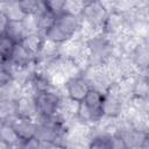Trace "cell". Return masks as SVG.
Returning a JSON list of instances; mask_svg holds the SVG:
<instances>
[{
    "label": "cell",
    "instance_id": "cell-12",
    "mask_svg": "<svg viewBox=\"0 0 149 149\" xmlns=\"http://www.w3.org/2000/svg\"><path fill=\"white\" fill-rule=\"evenodd\" d=\"M17 44V41L13 38L9 34H2L0 35V55L5 58L6 62L10 59V56Z\"/></svg>",
    "mask_w": 149,
    "mask_h": 149
},
{
    "label": "cell",
    "instance_id": "cell-1",
    "mask_svg": "<svg viewBox=\"0 0 149 149\" xmlns=\"http://www.w3.org/2000/svg\"><path fill=\"white\" fill-rule=\"evenodd\" d=\"M79 28L78 17L71 12H63L54 17L50 26L44 30L45 41L54 44H61L69 41Z\"/></svg>",
    "mask_w": 149,
    "mask_h": 149
},
{
    "label": "cell",
    "instance_id": "cell-14",
    "mask_svg": "<svg viewBox=\"0 0 149 149\" xmlns=\"http://www.w3.org/2000/svg\"><path fill=\"white\" fill-rule=\"evenodd\" d=\"M31 85L36 92H41V91H48L50 90V81L47 78V76H44V73L41 72H36L34 73L33 78H31Z\"/></svg>",
    "mask_w": 149,
    "mask_h": 149
},
{
    "label": "cell",
    "instance_id": "cell-6",
    "mask_svg": "<svg viewBox=\"0 0 149 149\" xmlns=\"http://www.w3.org/2000/svg\"><path fill=\"white\" fill-rule=\"evenodd\" d=\"M30 55L37 57L45 45V37L41 33H27L19 42Z\"/></svg>",
    "mask_w": 149,
    "mask_h": 149
},
{
    "label": "cell",
    "instance_id": "cell-18",
    "mask_svg": "<svg viewBox=\"0 0 149 149\" xmlns=\"http://www.w3.org/2000/svg\"><path fill=\"white\" fill-rule=\"evenodd\" d=\"M6 63H7V62L5 61V58H3V57L0 55V65H2V64H6Z\"/></svg>",
    "mask_w": 149,
    "mask_h": 149
},
{
    "label": "cell",
    "instance_id": "cell-5",
    "mask_svg": "<svg viewBox=\"0 0 149 149\" xmlns=\"http://www.w3.org/2000/svg\"><path fill=\"white\" fill-rule=\"evenodd\" d=\"M81 15L92 26H102L108 14L105 7L102 6V3L99 0H94L84 3V7L81 9Z\"/></svg>",
    "mask_w": 149,
    "mask_h": 149
},
{
    "label": "cell",
    "instance_id": "cell-19",
    "mask_svg": "<svg viewBox=\"0 0 149 149\" xmlns=\"http://www.w3.org/2000/svg\"><path fill=\"white\" fill-rule=\"evenodd\" d=\"M84 3H87V2H91V1H94V0H81Z\"/></svg>",
    "mask_w": 149,
    "mask_h": 149
},
{
    "label": "cell",
    "instance_id": "cell-17",
    "mask_svg": "<svg viewBox=\"0 0 149 149\" xmlns=\"http://www.w3.org/2000/svg\"><path fill=\"white\" fill-rule=\"evenodd\" d=\"M10 21H12V19L8 15V13L0 10V35L7 33L9 24H10Z\"/></svg>",
    "mask_w": 149,
    "mask_h": 149
},
{
    "label": "cell",
    "instance_id": "cell-3",
    "mask_svg": "<svg viewBox=\"0 0 149 149\" xmlns=\"http://www.w3.org/2000/svg\"><path fill=\"white\" fill-rule=\"evenodd\" d=\"M93 86L90 84V81L84 77H72L70 78L65 84V90L69 99L73 102H81Z\"/></svg>",
    "mask_w": 149,
    "mask_h": 149
},
{
    "label": "cell",
    "instance_id": "cell-8",
    "mask_svg": "<svg viewBox=\"0 0 149 149\" xmlns=\"http://www.w3.org/2000/svg\"><path fill=\"white\" fill-rule=\"evenodd\" d=\"M0 141L3 142L7 147H14L21 143L10 121L8 120L0 121Z\"/></svg>",
    "mask_w": 149,
    "mask_h": 149
},
{
    "label": "cell",
    "instance_id": "cell-2",
    "mask_svg": "<svg viewBox=\"0 0 149 149\" xmlns=\"http://www.w3.org/2000/svg\"><path fill=\"white\" fill-rule=\"evenodd\" d=\"M33 100L37 115H40L44 120L56 116V113L58 112L61 105V99L57 93L52 92L51 90L36 92Z\"/></svg>",
    "mask_w": 149,
    "mask_h": 149
},
{
    "label": "cell",
    "instance_id": "cell-9",
    "mask_svg": "<svg viewBox=\"0 0 149 149\" xmlns=\"http://www.w3.org/2000/svg\"><path fill=\"white\" fill-rule=\"evenodd\" d=\"M15 113L16 116H21V118H28V119H33L36 113V108H35V104L33 99H29L27 97H22L20 98L15 105Z\"/></svg>",
    "mask_w": 149,
    "mask_h": 149
},
{
    "label": "cell",
    "instance_id": "cell-16",
    "mask_svg": "<svg viewBox=\"0 0 149 149\" xmlns=\"http://www.w3.org/2000/svg\"><path fill=\"white\" fill-rule=\"evenodd\" d=\"M12 79H13L12 72L7 69V66L5 64L0 65V87H5L9 85Z\"/></svg>",
    "mask_w": 149,
    "mask_h": 149
},
{
    "label": "cell",
    "instance_id": "cell-4",
    "mask_svg": "<svg viewBox=\"0 0 149 149\" xmlns=\"http://www.w3.org/2000/svg\"><path fill=\"white\" fill-rule=\"evenodd\" d=\"M17 137L20 139L21 143L26 144L27 142L34 140L37 133V125L35 123L34 119L21 118L16 116L13 121H10Z\"/></svg>",
    "mask_w": 149,
    "mask_h": 149
},
{
    "label": "cell",
    "instance_id": "cell-11",
    "mask_svg": "<svg viewBox=\"0 0 149 149\" xmlns=\"http://www.w3.org/2000/svg\"><path fill=\"white\" fill-rule=\"evenodd\" d=\"M121 112V102L120 100L112 94H106L102 102V115L109 116V118H115L120 114Z\"/></svg>",
    "mask_w": 149,
    "mask_h": 149
},
{
    "label": "cell",
    "instance_id": "cell-10",
    "mask_svg": "<svg viewBox=\"0 0 149 149\" xmlns=\"http://www.w3.org/2000/svg\"><path fill=\"white\" fill-rule=\"evenodd\" d=\"M34 58H35V57H34L33 55H30V54L17 42V44H16V47H15V49H14L12 56H10V59H9L8 62H12L14 65H16V66H19V68H24V66H27Z\"/></svg>",
    "mask_w": 149,
    "mask_h": 149
},
{
    "label": "cell",
    "instance_id": "cell-15",
    "mask_svg": "<svg viewBox=\"0 0 149 149\" xmlns=\"http://www.w3.org/2000/svg\"><path fill=\"white\" fill-rule=\"evenodd\" d=\"M90 148H113V136L99 135L92 139Z\"/></svg>",
    "mask_w": 149,
    "mask_h": 149
},
{
    "label": "cell",
    "instance_id": "cell-7",
    "mask_svg": "<svg viewBox=\"0 0 149 149\" xmlns=\"http://www.w3.org/2000/svg\"><path fill=\"white\" fill-rule=\"evenodd\" d=\"M16 6L23 16H36L45 10L44 0H17Z\"/></svg>",
    "mask_w": 149,
    "mask_h": 149
},
{
    "label": "cell",
    "instance_id": "cell-13",
    "mask_svg": "<svg viewBox=\"0 0 149 149\" xmlns=\"http://www.w3.org/2000/svg\"><path fill=\"white\" fill-rule=\"evenodd\" d=\"M68 6V0H44V7L48 13L57 16L65 12Z\"/></svg>",
    "mask_w": 149,
    "mask_h": 149
}]
</instances>
